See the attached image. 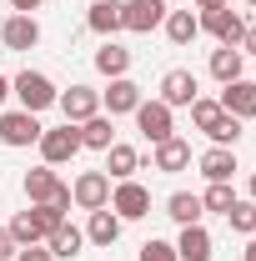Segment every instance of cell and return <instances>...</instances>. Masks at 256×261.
<instances>
[{
    "label": "cell",
    "instance_id": "obj_8",
    "mask_svg": "<svg viewBox=\"0 0 256 261\" xmlns=\"http://www.w3.org/2000/svg\"><path fill=\"white\" fill-rule=\"evenodd\" d=\"M166 20V0H121V25L131 35H151Z\"/></svg>",
    "mask_w": 256,
    "mask_h": 261
},
{
    "label": "cell",
    "instance_id": "obj_15",
    "mask_svg": "<svg viewBox=\"0 0 256 261\" xmlns=\"http://www.w3.org/2000/svg\"><path fill=\"white\" fill-rule=\"evenodd\" d=\"M151 166H156V171H166V176L186 171V166H191V141H181V136H166L156 151H151Z\"/></svg>",
    "mask_w": 256,
    "mask_h": 261
},
{
    "label": "cell",
    "instance_id": "obj_29",
    "mask_svg": "<svg viewBox=\"0 0 256 261\" xmlns=\"http://www.w3.org/2000/svg\"><path fill=\"white\" fill-rule=\"evenodd\" d=\"M201 206H206V211H216V216H226V211L236 206V191H231V181H211V186H206V196H201Z\"/></svg>",
    "mask_w": 256,
    "mask_h": 261
},
{
    "label": "cell",
    "instance_id": "obj_10",
    "mask_svg": "<svg viewBox=\"0 0 256 261\" xmlns=\"http://www.w3.org/2000/svg\"><path fill=\"white\" fill-rule=\"evenodd\" d=\"M141 100H146V91H141L131 75H116V81L100 91V111H106V116H131Z\"/></svg>",
    "mask_w": 256,
    "mask_h": 261
},
{
    "label": "cell",
    "instance_id": "obj_18",
    "mask_svg": "<svg viewBox=\"0 0 256 261\" xmlns=\"http://www.w3.org/2000/svg\"><path fill=\"white\" fill-rule=\"evenodd\" d=\"M136 171H141V151L126 146V141H111V146H106V176H111V181H131Z\"/></svg>",
    "mask_w": 256,
    "mask_h": 261
},
{
    "label": "cell",
    "instance_id": "obj_30",
    "mask_svg": "<svg viewBox=\"0 0 256 261\" xmlns=\"http://www.w3.org/2000/svg\"><path fill=\"white\" fill-rule=\"evenodd\" d=\"M226 221H231V231H241V236H251V231H256V201H251V196H246V201L236 196V206L226 211Z\"/></svg>",
    "mask_w": 256,
    "mask_h": 261
},
{
    "label": "cell",
    "instance_id": "obj_33",
    "mask_svg": "<svg viewBox=\"0 0 256 261\" xmlns=\"http://www.w3.org/2000/svg\"><path fill=\"white\" fill-rule=\"evenodd\" d=\"M15 261H56V256H50V251H45V241H40V246H20Z\"/></svg>",
    "mask_w": 256,
    "mask_h": 261
},
{
    "label": "cell",
    "instance_id": "obj_31",
    "mask_svg": "<svg viewBox=\"0 0 256 261\" xmlns=\"http://www.w3.org/2000/svg\"><path fill=\"white\" fill-rule=\"evenodd\" d=\"M206 136H211V146H231V151H236V141H241V121L221 111V121H216V126L206 130Z\"/></svg>",
    "mask_w": 256,
    "mask_h": 261
},
{
    "label": "cell",
    "instance_id": "obj_35",
    "mask_svg": "<svg viewBox=\"0 0 256 261\" xmlns=\"http://www.w3.org/2000/svg\"><path fill=\"white\" fill-rule=\"evenodd\" d=\"M241 56H256V20H246V35H241Z\"/></svg>",
    "mask_w": 256,
    "mask_h": 261
},
{
    "label": "cell",
    "instance_id": "obj_34",
    "mask_svg": "<svg viewBox=\"0 0 256 261\" xmlns=\"http://www.w3.org/2000/svg\"><path fill=\"white\" fill-rule=\"evenodd\" d=\"M15 251H20V246H15L10 226H0V261H15Z\"/></svg>",
    "mask_w": 256,
    "mask_h": 261
},
{
    "label": "cell",
    "instance_id": "obj_21",
    "mask_svg": "<svg viewBox=\"0 0 256 261\" xmlns=\"http://www.w3.org/2000/svg\"><path fill=\"white\" fill-rule=\"evenodd\" d=\"M241 65H246L241 45H216V50H211V61H206V70H211L221 86H231V81H241Z\"/></svg>",
    "mask_w": 256,
    "mask_h": 261
},
{
    "label": "cell",
    "instance_id": "obj_32",
    "mask_svg": "<svg viewBox=\"0 0 256 261\" xmlns=\"http://www.w3.org/2000/svg\"><path fill=\"white\" fill-rule=\"evenodd\" d=\"M141 261H181V256H176V241H156V236H151V241L141 246Z\"/></svg>",
    "mask_w": 256,
    "mask_h": 261
},
{
    "label": "cell",
    "instance_id": "obj_4",
    "mask_svg": "<svg viewBox=\"0 0 256 261\" xmlns=\"http://www.w3.org/2000/svg\"><path fill=\"white\" fill-rule=\"evenodd\" d=\"M131 116H136V130H141L151 146H161L166 136H176V111H171L166 100H141Z\"/></svg>",
    "mask_w": 256,
    "mask_h": 261
},
{
    "label": "cell",
    "instance_id": "obj_23",
    "mask_svg": "<svg viewBox=\"0 0 256 261\" xmlns=\"http://www.w3.org/2000/svg\"><path fill=\"white\" fill-rule=\"evenodd\" d=\"M166 216H171L176 226H201L206 206H201V196H191V191H171L166 196Z\"/></svg>",
    "mask_w": 256,
    "mask_h": 261
},
{
    "label": "cell",
    "instance_id": "obj_26",
    "mask_svg": "<svg viewBox=\"0 0 256 261\" xmlns=\"http://www.w3.org/2000/svg\"><path fill=\"white\" fill-rule=\"evenodd\" d=\"M161 31H166V40H171V45H191L196 35H201V20H196L191 10H166Z\"/></svg>",
    "mask_w": 256,
    "mask_h": 261
},
{
    "label": "cell",
    "instance_id": "obj_12",
    "mask_svg": "<svg viewBox=\"0 0 256 261\" xmlns=\"http://www.w3.org/2000/svg\"><path fill=\"white\" fill-rule=\"evenodd\" d=\"M61 116L70 121V126H81V121H91L100 111V91H91V86H70V91H61Z\"/></svg>",
    "mask_w": 256,
    "mask_h": 261
},
{
    "label": "cell",
    "instance_id": "obj_19",
    "mask_svg": "<svg viewBox=\"0 0 256 261\" xmlns=\"http://www.w3.org/2000/svg\"><path fill=\"white\" fill-rule=\"evenodd\" d=\"M121 226H126V221H121L111 206H100V211H91V221H86V241H91V246H116V241H121Z\"/></svg>",
    "mask_w": 256,
    "mask_h": 261
},
{
    "label": "cell",
    "instance_id": "obj_1",
    "mask_svg": "<svg viewBox=\"0 0 256 261\" xmlns=\"http://www.w3.org/2000/svg\"><path fill=\"white\" fill-rule=\"evenodd\" d=\"M10 96L20 100V111L40 116V111H50V106L61 100V91H56V81H50L45 70H20V75L10 81Z\"/></svg>",
    "mask_w": 256,
    "mask_h": 261
},
{
    "label": "cell",
    "instance_id": "obj_37",
    "mask_svg": "<svg viewBox=\"0 0 256 261\" xmlns=\"http://www.w3.org/2000/svg\"><path fill=\"white\" fill-rule=\"evenodd\" d=\"M241 261H256V231H251V241H246V251H241Z\"/></svg>",
    "mask_w": 256,
    "mask_h": 261
},
{
    "label": "cell",
    "instance_id": "obj_36",
    "mask_svg": "<svg viewBox=\"0 0 256 261\" xmlns=\"http://www.w3.org/2000/svg\"><path fill=\"white\" fill-rule=\"evenodd\" d=\"M10 10H15V15H35V10H40V0H10Z\"/></svg>",
    "mask_w": 256,
    "mask_h": 261
},
{
    "label": "cell",
    "instance_id": "obj_40",
    "mask_svg": "<svg viewBox=\"0 0 256 261\" xmlns=\"http://www.w3.org/2000/svg\"><path fill=\"white\" fill-rule=\"evenodd\" d=\"M246 196H251V201H256V176H251V181H246Z\"/></svg>",
    "mask_w": 256,
    "mask_h": 261
},
{
    "label": "cell",
    "instance_id": "obj_25",
    "mask_svg": "<svg viewBox=\"0 0 256 261\" xmlns=\"http://www.w3.org/2000/svg\"><path fill=\"white\" fill-rule=\"evenodd\" d=\"M86 25L96 35H106V40H116V31H126V25H121V0H96L91 15H86Z\"/></svg>",
    "mask_w": 256,
    "mask_h": 261
},
{
    "label": "cell",
    "instance_id": "obj_38",
    "mask_svg": "<svg viewBox=\"0 0 256 261\" xmlns=\"http://www.w3.org/2000/svg\"><path fill=\"white\" fill-rule=\"evenodd\" d=\"M216 5H231V0H196V10H216Z\"/></svg>",
    "mask_w": 256,
    "mask_h": 261
},
{
    "label": "cell",
    "instance_id": "obj_16",
    "mask_svg": "<svg viewBox=\"0 0 256 261\" xmlns=\"http://www.w3.org/2000/svg\"><path fill=\"white\" fill-rule=\"evenodd\" d=\"M196 171H201L206 181H231L241 166H236V151H231V146H211V151L196 156Z\"/></svg>",
    "mask_w": 256,
    "mask_h": 261
},
{
    "label": "cell",
    "instance_id": "obj_5",
    "mask_svg": "<svg viewBox=\"0 0 256 261\" xmlns=\"http://www.w3.org/2000/svg\"><path fill=\"white\" fill-rule=\"evenodd\" d=\"M40 116L31 111H0V146H10V151H20V146H35L40 141Z\"/></svg>",
    "mask_w": 256,
    "mask_h": 261
},
{
    "label": "cell",
    "instance_id": "obj_27",
    "mask_svg": "<svg viewBox=\"0 0 256 261\" xmlns=\"http://www.w3.org/2000/svg\"><path fill=\"white\" fill-rule=\"evenodd\" d=\"M96 70H100V75H111V81L126 75V70H131V50L121 45V40H106V45L96 50Z\"/></svg>",
    "mask_w": 256,
    "mask_h": 261
},
{
    "label": "cell",
    "instance_id": "obj_22",
    "mask_svg": "<svg viewBox=\"0 0 256 261\" xmlns=\"http://www.w3.org/2000/svg\"><path fill=\"white\" fill-rule=\"evenodd\" d=\"M75 130H81V146H86V151H106V146L116 141V116H106V111H96L91 121H81Z\"/></svg>",
    "mask_w": 256,
    "mask_h": 261
},
{
    "label": "cell",
    "instance_id": "obj_28",
    "mask_svg": "<svg viewBox=\"0 0 256 261\" xmlns=\"http://www.w3.org/2000/svg\"><path fill=\"white\" fill-rule=\"evenodd\" d=\"M186 111H191V126L196 130H211L216 121H221V100H211V96H196Z\"/></svg>",
    "mask_w": 256,
    "mask_h": 261
},
{
    "label": "cell",
    "instance_id": "obj_6",
    "mask_svg": "<svg viewBox=\"0 0 256 261\" xmlns=\"http://www.w3.org/2000/svg\"><path fill=\"white\" fill-rule=\"evenodd\" d=\"M196 20H201V31H206V35H216V45H241V35H246V20H241V10H231V5L201 10Z\"/></svg>",
    "mask_w": 256,
    "mask_h": 261
},
{
    "label": "cell",
    "instance_id": "obj_20",
    "mask_svg": "<svg viewBox=\"0 0 256 261\" xmlns=\"http://www.w3.org/2000/svg\"><path fill=\"white\" fill-rule=\"evenodd\" d=\"M81 246H86V231L81 226H70V221H61V226L45 236V251L56 261H70V256H81Z\"/></svg>",
    "mask_w": 256,
    "mask_h": 261
},
{
    "label": "cell",
    "instance_id": "obj_7",
    "mask_svg": "<svg viewBox=\"0 0 256 261\" xmlns=\"http://www.w3.org/2000/svg\"><path fill=\"white\" fill-rule=\"evenodd\" d=\"M111 211L121 216V221H141V216H151V191L131 176V181H116L111 186Z\"/></svg>",
    "mask_w": 256,
    "mask_h": 261
},
{
    "label": "cell",
    "instance_id": "obj_24",
    "mask_svg": "<svg viewBox=\"0 0 256 261\" xmlns=\"http://www.w3.org/2000/svg\"><path fill=\"white\" fill-rule=\"evenodd\" d=\"M176 256H181V261H211V231H206V226H181V236H176Z\"/></svg>",
    "mask_w": 256,
    "mask_h": 261
},
{
    "label": "cell",
    "instance_id": "obj_2",
    "mask_svg": "<svg viewBox=\"0 0 256 261\" xmlns=\"http://www.w3.org/2000/svg\"><path fill=\"white\" fill-rule=\"evenodd\" d=\"M61 221L65 216L56 206H31V211H15V216H10V236H15V246H40Z\"/></svg>",
    "mask_w": 256,
    "mask_h": 261
},
{
    "label": "cell",
    "instance_id": "obj_3",
    "mask_svg": "<svg viewBox=\"0 0 256 261\" xmlns=\"http://www.w3.org/2000/svg\"><path fill=\"white\" fill-rule=\"evenodd\" d=\"M35 146H40V161H45V166H65V161H75V156L86 151V146H81V130L70 126V121L56 126V130H40Z\"/></svg>",
    "mask_w": 256,
    "mask_h": 261
},
{
    "label": "cell",
    "instance_id": "obj_39",
    "mask_svg": "<svg viewBox=\"0 0 256 261\" xmlns=\"http://www.w3.org/2000/svg\"><path fill=\"white\" fill-rule=\"evenodd\" d=\"M10 100V75H0V106Z\"/></svg>",
    "mask_w": 256,
    "mask_h": 261
},
{
    "label": "cell",
    "instance_id": "obj_42",
    "mask_svg": "<svg viewBox=\"0 0 256 261\" xmlns=\"http://www.w3.org/2000/svg\"><path fill=\"white\" fill-rule=\"evenodd\" d=\"M0 25H5V15H0Z\"/></svg>",
    "mask_w": 256,
    "mask_h": 261
},
{
    "label": "cell",
    "instance_id": "obj_14",
    "mask_svg": "<svg viewBox=\"0 0 256 261\" xmlns=\"http://www.w3.org/2000/svg\"><path fill=\"white\" fill-rule=\"evenodd\" d=\"M0 40H5V50H35L40 45V20L35 15H5Z\"/></svg>",
    "mask_w": 256,
    "mask_h": 261
},
{
    "label": "cell",
    "instance_id": "obj_13",
    "mask_svg": "<svg viewBox=\"0 0 256 261\" xmlns=\"http://www.w3.org/2000/svg\"><path fill=\"white\" fill-rule=\"evenodd\" d=\"M221 111L226 116H236V121H251L256 116V81H246V75H241V81H231V86H221Z\"/></svg>",
    "mask_w": 256,
    "mask_h": 261
},
{
    "label": "cell",
    "instance_id": "obj_17",
    "mask_svg": "<svg viewBox=\"0 0 256 261\" xmlns=\"http://www.w3.org/2000/svg\"><path fill=\"white\" fill-rule=\"evenodd\" d=\"M20 186H25V201H31V206H45V201L61 191L65 181L56 176V166H45V161H40L35 171H25V181H20Z\"/></svg>",
    "mask_w": 256,
    "mask_h": 261
},
{
    "label": "cell",
    "instance_id": "obj_11",
    "mask_svg": "<svg viewBox=\"0 0 256 261\" xmlns=\"http://www.w3.org/2000/svg\"><path fill=\"white\" fill-rule=\"evenodd\" d=\"M196 96H201V86H196V75H191V70H181V65H176V70H166V75H161V96H156V100H166L171 111L191 106Z\"/></svg>",
    "mask_w": 256,
    "mask_h": 261
},
{
    "label": "cell",
    "instance_id": "obj_41",
    "mask_svg": "<svg viewBox=\"0 0 256 261\" xmlns=\"http://www.w3.org/2000/svg\"><path fill=\"white\" fill-rule=\"evenodd\" d=\"M241 5H251V10H256V0H241Z\"/></svg>",
    "mask_w": 256,
    "mask_h": 261
},
{
    "label": "cell",
    "instance_id": "obj_9",
    "mask_svg": "<svg viewBox=\"0 0 256 261\" xmlns=\"http://www.w3.org/2000/svg\"><path fill=\"white\" fill-rule=\"evenodd\" d=\"M70 201H75L81 211H100V206H111V176H106V171H81L75 186H70Z\"/></svg>",
    "mask_w": 256,
    "mask_h": 261
},
{
    "label": "cell",
    "instance_id": "obj_43",
    "mask_svg": "<svg viewBox=\"0 0 256 261\" xmlns=\"http://www.w3.org/2000/svg\"><path fill=\"white\" fill-rule=\"evenodd\" d=\"M166 5H171V0H166Z\"/></svg>",
    "mask_w": 256,
    "mask_h": 261
}]
</instances>
